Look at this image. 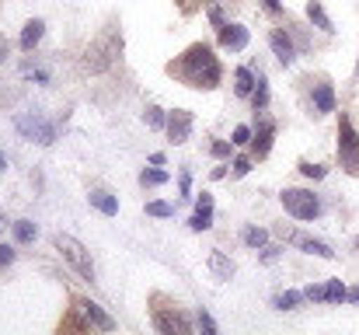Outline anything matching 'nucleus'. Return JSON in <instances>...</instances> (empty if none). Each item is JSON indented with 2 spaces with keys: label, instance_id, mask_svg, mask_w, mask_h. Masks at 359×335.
Returning a JSON list of instances; mask_svg holds the SVG:
<instances>
[{
  "label": "nucleus",
  "instance_id": "nucleus-1",
  "mask_svg": "<svg viewBox=\"0 0 359 335\" xmlns=\"http://www.w3.org/2000/svg\"><path fill=\"white\" fill-rule=\"evenodd\" d=\"M168 77H175V81H182L185 88H196V91H213L224 81V67H220L210 42H192L182 56H175L168 63Z\"/></svg>",
  "mask_w": 359,
  "mask_h": 335
},
{
  "label": "nucleus",
  "instance_id": "nucleus-2",
  "mask_svg": "<svg viewBox=\"0 0 359 335\" xmlns=\"http://www.w3.org/2000/svg\"><path fill=\"white\" fill-rule=\"evenodd\" d=\"M339 161L349 175H359V136L353 129V119L346 112L339 119Z\"/></svg>",
  "mask_w": 359,
  "mask_h": 335
},
{
  "label": "nucleus",
  "instance_id": "nucleus-3",
  "mask_svg": "<svg viewBox=\"0 0 359 335\" xmlns=\"http://www.w3.org/2000/svg\"><path fill=\"white\" fill-rule=\"evenodd\" d=\"M283 206H286V214L297 217V221H314V217L321 214V199H318L314 192H307V189H286V192H283Z\"/></svg>",
  "mask_w": 359,
  "mask_h": 335
},
{
  "label": "nucleus",
  "instance_id": "nucleus-4",
  "mask_svg": "<svg viewBox=\"0 0 359 335\" xmlns=\"http://www.w3.org/2000/svg\"><path fill=\"white\" fill-rule=\"evenodd\" d=\"M56 248L63 251V258L84 276V280H91L95 283V265H91V255H88V248L77 241V237H70V234H56Z\"/></svg>",
  "mask_w": 359,
  "mask_h": 335
},
{
  "label": "nucleus",
  "instance_id": "nucleus-5",
  "mask_svg": "<svg viewBox=\"0 0 359 335\" xmlns=\"http://www.w3.org/2000/svg\"><path fill=\"white\" fill-rule=\"evenodd\" d=\"M154 329L157 332H164V335H189L192 332V325H189V318L182 315V311H164V308H154Z\"/></svg>",
  "mask_w": 359,
  "mask_h": 335
},
{
  "label": "nucleus",
  "instance_id": "nucleus-6",
  "mask_svg": "<svg viewBox=\"0 0 359 335\" xmlns=\"http://www.w3.org/2000/svg\"><path fill=\"white\" fill-rule=\"evenodd\" d=\"M119 49H122V39H116V35H109L105 42H98L95 49H88V70H105L116 56H119Z\"/></svg>",
  "mask_w": 359,
  "mask_h": 335
},
{
  "label": "nucleus",
  "instance_id": "nucleus-7",
  "mask_svg": "<svg viewBox=\"0 0 359 335\" xmlns=\"http://www.w3.org/2000/svg\"><path fill=\"white\" fill-rule=\"evenodd\" d=\"M18 129H21L25 136L39 140V143H53V140H56V126L42 122L39 115H35V119H32V115H21V119H18Z\"/></svg>",
  "mask_w": 359,
  "mask_h": 335
},
{
  "label": "nucleus",
  "instance_id": "nucleus-8",
  "mask_svg": "<svg viewBox=\"0 0 359 335\" xmlns=\"http://www.w3.org/2000/svg\"><path fill=\"white\" fill-rule=\"evenodd\" d=\"M272 136H276V122L272 119H258V126H255V140H251V154L262 161V157H269V150H272Z\"/></svg>",
  "mask_w": 359,
  "mask_h": 335
},
{
  "label": "nucleus",
  "instance_id": "nucleus-9",
  "mask_svg": "<svg viewBox=\"0 0 359 335\" xmlns=\"http://www.w3.org/2000/svg\"><path fill=\"white\" fill-rule=\"evenodd\" d=\"M304 297H307V301H328V304H342V301L349 297V290L342 287V280H332V283H325V287H307V290H304Z\"/></svg>",
  "mask_w": 359,
  "mask_h": 335
},
{
  "label": "nucleus",
  "instance_id": "nucleus-10",
  "mask_svg": "<svg viewBox=\"0 0 359 335\" xmlns=\"http://www.w3.org/2000/svg\"><path fill=\"white\" fill-rule=\"evenodd\" d=\"M168 136H171V143H185L189 140V133H192V112L185 109H175L168 115Z\"/></svg>",
  "mask_w": 359,
  "mask_h": 335
},
{
  "label": "nucleus",
  "instance_id": "nucleus-11",
  "mask_svg": "<svg viewBox=\"0 0 359 335\" xmlns=\"http://www.w3.org/2000/svg\"><path fill=\"white\" fill-rule=\"evenodd\" d=\"M220 46L231 49V53H241L248 46V28L238 25V21H224L220 25Z\"/></svg>",
  "mask_w": 359,
  "mask_h": 335
},
{
  "label": "nucleus",
  "instance_id": "nucleus-12",
  "mask_svg": "<svg viewBox=\"0 0 359 335\" xmlns=\"http://www.w3.org/2000/svg\"><path fill=\"white\" fill-rule=\"evenodd\" d=\"M269 46H272V53H276V60H279L283 67H290V63L297 60V49H293V42H290V35H286L283 28H272Z\"/></svg>",
  "mask_w": 359,
  "mask_h": 335
},
{
  "label": "nucleus",
  "instance_id": "nucleus-13",
  "mask_svg": "<svg viewBox=\"0 0 359 335\" xmlns=\"http://www.w3.org/2000/svg\"><path fill=\"white\" fill-rule=\"evenodd\" d=\"M189 227H192V230H210V227H213V196H210V192H203V196H199L196 214H192Z\"/></svg>",
  "mask_w": 359,
  "mask_h": 335
},
{
  "label": "nucleus",
  "instance_id": "nucleus-14",
  "mask_svg": "<svg viewBox=\"0 0 359 335\" xmlns=\"http://www.w3.org/2000/svg\"><path fill=\"white\" fill-rule=\"evenodd\" d=\"M77 308H81V311L88 315V322H91V325H98L102 332H112V329H116V322H112V318H109L95 301H77Z\"/></svg>",
  "mask_w": 359,
  "mask_h": 335
},
{
  "label": "nucleus",
  "instance_id": "nucleus-15",
  "mask_svg": "<svg viewBox=\"0 0 359 335\" xmlns=\"http://www.w3.org/2000/svg\"><path fill=\"white\" fill-rule=\"evenodd\" d=\"M314 112H318V115L335 112V91H332L328 81H318V84H314Z\"/></svg>",
  "mask_w": 359,
  "mask_h": 335
},
{
  "label": "nucleus",
  "instance_id": "nucleus-16",
  "mask_svg": "<svg viewBox=\"0 0 359 335\" xmlns=\"http://www.w3.org/2000/svg\"><path fill=\"white\" fill-rule=\"evenodd\" d=\"M88 199H91V206H95L98 214H105V217H116V214H119V199H116L112 192H105V189H95Z\"/></svg>",
  "mask_w": 359,
  "mask_h": 335
},
{
  "label": "nucleus",
  "instance_id": "nucleus-17",
  "mask_svg": "<svg viewBox=\"0 0 359 335\" xmlns=\"http://www.w3.org/2000/svg\"><path fill=\"white\" fill-rule=\"evenodd\" d=\"M290 241H293V244H300L304 251L318 255V258H335V251H332L325 241H314V237H307V234H290Z\"/></svg>",
  "mask_w": 359,
  "mask_h": 335
},
{
  "label": "nucleus",
  "instance_id": "nucleus-18",
  "mask_svg": "<svg viewBox=\"0 0 359 335\" xmlns=\"http://www.w3.org/2000/svg\"><path fill=\"white\" fill-rule=\"evenodd\" d=\"M210 272H213L217 280H231V276H234V262H231L220 248H213V251H210Z\"/></svg>",
  "mask_w": 359,
  "mask_h": 335
},
{
  "label": "nucleus",
  "instance_id": "nucleus-19",
  "mask_svg": "<svg viewBox=\"0 0 359 335\" xmlns=\"http://www.w3.org/2000/svg\"><path fill=\"white\" fill-rule=\"evenodd\" d=\"M42 35H46V21H39V18H35V21H28V25H25V32H21V49H25V53H28V49H35Z\"/></svg>",
  "mask_w": 359,
  "mask_h": 335
},
{
  "label": "nucleus",
  "instance_id": "nucleus-20",
  "mask_svg": "<svg viewBox=\"0 0 359 335\" xmlns=\"http://www.w3.org/2000/svg\"><path fill=\"white\" fill-rule=\"evenodd\" d=\"M307 18H311V25H318L321 32H328V35L335 32V25H332V18L325 14V7H321L318 0H311V4H307Z\"/></svg>",
  "mask_w": 359,
  "mask_h": 335
},
{
  "label": "nucleus",
  "instance_id": "nucleus-21",
  "mask_svg": "<svg viewBox=\"0 0 359 335\" xmlns=\"http://www.w3.org/2000/svg\"><path fill=\"white\" fill-rule=\"evenodd\" d=\"M251 105H255V112H265V105H269V81H265V74H262V70H258V77H255Z\"/></svg>",
  "mask_w": 359,
  "mask_h": 335
},
{
  "label": "nucleus",
  "instance_id": "nucleus-22",
  "mask_svg": "<svg viewBox=\"0 0 359 335\" xmlns=\"http://www.w3.org/2000/svg\"><path fill=\"white\" fill-rule=\"evenodd\" d=\"M255 91V74L248 70V67H238V74H234V95L238 98H248Z\"/></svg>",
  "mask_w": 359,
  "mask_h": 335
},
{
  "label": "nucleus",
  "instance_id": "nucleus-23",
  "mask_svg": "<svg viewBox=\"0 0 359 335\" xmlns=\"http://www.w3.org/2000/svg\"><path fill=\"white\" fill-rule=\"evenodd\" d=\"M35 237H39V227H35L32 221H18L14 223V241H18V244H32Z\"/></svg>",
  "mask_w": 359,
  "mask_h": 335
},
{
  "label": "nucleus",
  "instance_id": "nucleus-24",
  "mask_svg": "<svg viewBox=\"0 0 359 335\" xmlns=\"http://www.w3.org/2000/svg\"><path fill=\"white\" fill-rule=\"evenodd\" d=\"M265 241H269V234H265L262 227H248V230H244V244H248V248H262Z\"/></svg>",
  "mask_w": 359,
  "mask_h": 335
},
{
  "label": "nucleus",
  "instance_id": "nucleus-25",
  "mask_svg": "<svg viewBox=\"0 0 359 335\" xmlns=\"http://www.w3.org/2000/svg\"><path fill=\"white\" fill-rule=\"evenodd\" d=\"M164 182H168V171H157V168L140 175V185H164Z\"/></svg>",
  "mask_w": 359,
  "mask_h": 335
},
{
  "label": "nucleus",
  "instance_id": "nucleus-26",
  "mask_svg": "<svg viewBox=\"0 0 359 335\" xmlns=\"http://www.w3.org/2000/svg\"><path fill=\"white\" fill-rule=\"evenodd\" d=\"M300 297H304V294L286 290V294H279V297H276V308H279V311H290V308H297V304H300Z\"/></svg>",
  "mask_w": 359,
  "mask_h": 335
},
{
  "label": "nucleus",
  "instance_id": "nucleus-27",
  "mask_svg": "<svg viewBox=\"0 0 359 335\" xmlns=\"http://www.w3.org/2000/svg\"><path fill=\"white\" fill-rule=\"evenodd\" d=\"M147 122H150L154 129H164V126H168V119H164V112L157 109V105H150V109H147Z\"/></svg>",
  "mask_w": 359,
  "mask_h": 335
},
{
  "label": "nucleus",
  "instance_id": "nucleus-28",
  "mask_svg": "<svg viewBox=\"0 0 359 335\" xmlns=\"http://www.w3.org/2000/svg\"><path fill=\"white\" fill-rule=\"evenodd\" d=\"M147 214H150V217H171L175 210H171L168 203H147Z\"/></svg>",
  "mask_w": 359,
  "mask_h": 335
},
{
  "label": "nucleus",
  "instance_id": "nucleus-29",
  "mask_svg": "<svg viewBox=\"0 0 359 335\" xmlns=\"http://www.w3.org/2000/svg\"><path fill=\"white\" fill-rule=\"evenodd\" d=\"M300 171H304L307 178H325V168H321V164H311V161H304Z\"/></svg>",
  "mask_w": 359,
  "mask_h": 335
},
{
  "label": "nucleus",
  "instance_id": "nucleus-30",
  "mask_svg": "<svg viewBox=\"0 0 359 335\" xmlns=\"http://www.w3.org/2000/svg\"><path fill=\"white\" fill-rule=\"evenodd\" d=\"M231 143H238V147L251 143V129H248V126H238V129H234V140H231Z\"/></svg>",
  "mask_w": 359,
  "mask_h": 335
},
{
  "label": "nucleus",
  "instance_id": "nucleus-31",
  "mask_svg": "<svg viewBox=\"0 0 359 335\" xmlns=\"http://www.w3.org/2000/svg\"><path fill=\"white\" fill-rule=\"evenodd\" d=\"M248 171H251V157H238V161H234V175H248Z\"/></svg>",
  "mask_w": 359,
  "mask_h": 335
},
{
  "label": "nucleus",
  "instance_id": "nucleus-32",
  "mask_svg": "<svg viewBox=\"0 0 359 335\" xmlns=\"http://www.w3.org/2000/svg\"><path fill=\"white\" fill-rule=\"evenodd\" d=\"M14 262V248L11 244H0V265H11Z\"/></svg>",
  "mask_w": 359,
  "mask_h": 335
},
{
  "label": "nucleus",
  "instance_id": "nucleus-33",
  "mask_svg": "<svg viewBox=\"0 0 359 335\" xmlns=\"http://www.w3.org/2000/svg\"><path fill=\"white\" fill-rule=\"evenodd\" d=\"M213 154H217V157H231V143L217 140V143H213Z\"/></svg>",
  "mask_w": 359,
  "mask_h": 335
},
{
  "label": "nucleus",
  "instance_id": "nucleus-34",
  "mask_svg": "<svg viewBox=\"0 0 359 335\" xmlns=\"http://www.w3.org/2000/svg\"><path fill=\"white\" fill-rule=\"evenodd\" d=\"M199 325H203V332H217V325H213V318L206 311H199Z\"/></svg>",
  "mask_w": 359,
  "mask_h": 335
},
{
  "label": "nucleus",
  "instance_id": "nucleus-35",
  "mask_svg": "<svg viewBox=\"0 0 359 335\" xmlns=\"http://www.w3.org/2000/svg\"><path fill=\"white\" fill-rule=\"evenodd\" d=\"M262 7H265L269 14H276V18L283 14V4H279V0H262Z\"/></svg>",
  "mask_w": 359,
  "mask_h": 335
},
{
  "label": "nucleus",
  "instance_id": "nucleus-36",
  "mask_svg": "<svg viewBox=\"0 0 359 335\" xmlns=\"http://www.w3.org/2000/svg\"><path fill=\"white\" fill-rule=\"evenodd\" d=\"M178 185H182V196H189V189H192V178H189V171H182Z\"/></svg>",
  "mask_w": 359,
  "mask_h": 335
},
{
  "label": "nucleus",
  "instance_id": "nucleus-37",
  "mask_svg": "<svg viewBox=\"0 0 359 335\" xmlns=\"http://www.w3.org/2000/svg\"><path fill=\"white\" fill-rule=\"evenodd\" d=\"M210 21H213V25H217V28H220V25H224V14H220V7H210Z\"/></svg>",
  "mask_w": 359,
  "mask_h": 335
},
{
  "label": "nucleus",
  "instance_id": "nucleus-38",
  "mask_svg": "<svg viewBox=\"0 0 359 335\" xmlns=\"http://www.w3.org/2000/svg\"><path fill=\"white\" fill-rule=\"evenodd\" d=\"M0 60H7V42L0 39Z\"/></svg>",
  "mask_w": 359,
  "mask_h": 335
},
{
  "label": "nucleus",
  "instance_id": "nucleus-39",
  "mask_svg": "<svg viewBox=\"0 0 359 335\" xmlns=\"http://www.w3.org/2000/svg\"><path fill=\"white\" fill-rule=\"evenodd\" d=\"M349 301H356V304H359V287H356V290H349Z\"/></svg>",
  "mask_w": 359,
  "mask_h": 335
},
{
  "label": "nucleus",
  "instance_id": "nucleus-40",
  "mask_svg": "<svg viewBox=\"0 0 359 335\" xmlns=\"http://www.w3.org/2000/svg\"><path fill=\"white\" fill-rule=\"evenodd\" d=\"M0 171H7V157L4 154H0Z\"/></svg>",
  "mask_w": 359,
  "mask_h": 335
},
{
  "label": "nucleus",
  "instance_id": "nucleus-41",
  "mask_svg": "<svg viewBox=\"0 0 359 335\" xmlns=\"http://www.w3.org/2000/svg\"><path fill=\"white\" fill-rule=\"evenodd\" d=\"M356 77H359V63H356Z\"/></svg>",
  "mask_w": 359,
  "mask_h": 335
},
{
  "label": "nucleus",
  "instance_id": "nucleus-42",
  "mask_svg": "<svg viewBox=\"0 0 359 335\" xmlns=\"http://www.w3.org/2000/svg\"><path fill=\"white\" fill-rule=\"evenodd\" d=\"M0 227H4V217H0Z\"/></svg>",
  "mask_w": 359,
  "mask_h": 335
}]
</instances>
